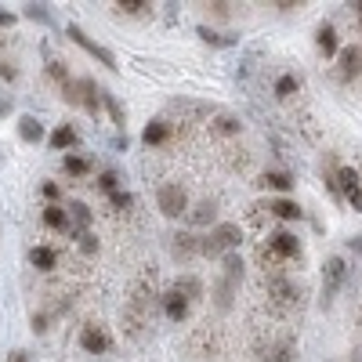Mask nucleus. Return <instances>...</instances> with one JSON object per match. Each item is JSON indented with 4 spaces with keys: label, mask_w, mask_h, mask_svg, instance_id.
Masks as SVG:
<instances>
[{
    "label": "nucleus",
    "mask_w": 362,
    "mask_h": 362,
    "mask_svg": "<svg viewBox=\"0 0 362 362\" xmlns=\"http://www.w3.org/2000/svg\"><path fill=\"white\" fill-rule=\"evenodd\" d=\"M239 239H243V228L239 225H214L206 239H199V254L206 257H221V254H235Z\"/></svg>",
    "instance_id": "obj_1"
},
{
    "label": "nucleus",
    "mask_w": 362,
    "mask_h": 362,
    "mask_svg": "<svg viewBox=\"0 0 362 362\" xmlns=\"http://www.w3.org/2000/svg\"><path fill=\"white\" fill-rule=\"evenodd\" d=\"M156 206L163 218H181V214H189V192L174 185V181H167V185L156 189Z\"/></svg>",
    "instance_id": "obj_2"
},
{
    "label": "nucleus",
    "mask_w": 362,
    "mask_h": 362,
    "mask_svg": "<svg viewBox=\"0 0 362 362\" xmlns=\"http://www.w3.org/2000/svg\"><path fill=\"white\" fill-rule=\"evenodd\" d=\"M66 33H69V40H73L76 47H83V51H87L90 58H98V62H102L105 69H112V73L119 69V66H116V54H112L109 47H102V44H95V40H90V37L83 33V29H80V25H66Z\"/></svg>",
    "instance_id": "obj_3"
},
{
    "label": "nucleus",
    "mask_w": 362,
    "mask_h": 362,
    "mask_svg": "<svg viewBox=\"0 0 362 362\" xmlns=\"http://www.w3.org/2000/svg\"><path fill=\"white\" fill-rule=\"evenodd\" d=\"M334 177H337L341 196L348 199V206L358 214V210H362V177H358V170H355V167H337Z\"/></svg>",
    "instance_id": "obj_4"
},
{
    "label": "nucleus",
    "mask_w": 362,
    "mask_h": 362,
    "mask_svg": "<svg viewBox=\"0 0 362 362\" xmlns=\"http://www.w3.org/2000/svg\"><path fill=\"white\" fill-rule=\"evenodd\" d=\"M341 283H344V257H329L326 268H322V308L334 305Z\"/></svg>",
    "instance_id": "obj_5"
},
{
    "label": "nucleus",
    "mask_w": 362,
    "mask_h": 362,
    "mask_svg": "<svg viewBox=\"0 0 362 362\" xmlns=\"http://www.w3.org/2000/svg\"><path fill=\"white\" fill-rule=\"evenodd\" d=\"M268 250L276 254V257H283V261H290V257H300V239H297L293 232L279 228V232H272V235H268Z\"/></svg>",
    "instance_id": "obj_6"
},
{
    "label": "nucleus",
    "mask_w": 362,
    "mask_h": 362,
    "mask_svg": "<svg viewBox=\"0 0 362 362\" xmlns=\"http://www.w3.org/2000/svg\"><path fill=\"white\" fill-rule=\"evenodd\" d=\"M80 348H83L87 355H105V351L112 348V341H109V334H105L102 326L90 322V326L80 329Z\"/></svg>",
    "instance_id": "obj_7"
},
{
    "label": "nucleus",
    "mask_w": 362,
    "mask_h": 362,
    "mask_svg": "<svg viewBox=\"0 0 362 362\" xmlns=\"http://www.w3.org/2000/svg\"><path fill=\"white\" fill-rule=\"evenodd\" d=\"M337 76H341V80L362 76V47H355V44L341 47V54H337Z\"/></svg>",
    "instance_id": "obj_8"
},
{
    "label": "nucleus",
    "mask_w": 362,
    "mask_h": 362,
    "mask_svg": "<svg viewBox=\"0 0 362 362\" xmlns=\"http://www.w3.org/2000/svg\"><path fill=\"white\" fill-rule=\"evenodd\" d=\"M315 47H319V54H326V58L341 54V40H337V29L329 25V22H322V25L315 29Z\"/></svg>",
    "instance_id": "obj_9"
},
{
    "label": "nucleus",
    "mask_w": 362,
    "mask_h": 362,
    "mask_svg": "<svg viewBox=\"0 0 362 362\" xmlns=\"http://www.w3.org/2000/svg\"><path fill=\"white\" fill-rule=\"evenodd\" d=\"M189 308H192V305H189V300L181 297L177 290H167V293H163V312H167L170 322H185V319H189Z\"/></svg>",
    "instance_id": "obj_10"
},
{
    "label": "nucleus",
    "mask_w": 362,
    "mask_h": 362,
    "mask_svg": "<svg viewBox=\"0 0 362 362\" xmlns=\"http://www.w3.org/2000/svg\"><path fill=\"white\" fill-rule=\"evenodd\" d=\"M76 90H80V105H83L90 116H98V102H102L98 83L90 80V76H83V80H76Z\"/></svg>",
    "instance_id": "obj_11"
},
{
    "label": "nucleus",
    "mask_w": 362,
    "mask_h": 362,
    "mask_svg": "<svg viewBox=\"0 0 362 362\" xmlns=\"http://www.w3.org/2000/svg\"><path fill=\"white\" fill-rule=\"evenodd\" d=\"M51 148H54V153H62V148H73L76 141H80V134H76V127L73 124H62V127H54L51 131Z\"/></svg>",
    "instance_id": "obj_12"
},
{
    "label": "nucleus",
    "mask_w": 362,
    "mask_h": 362,
    "mask_svg": "<svg viewBox=\"0 0 362 362\" xmlns=\"http://www.w3.org/2000/svg\"><path fill=\"white\" fill-rule=\"evenodd\" d=\"M167 138H170V124H167V119H148L145 131H141V141L145 145H163Z\"/></svg>",
    "instance_id": "obj_13"
},
{
    "label": "nucleus",
    "mask_w": 362,
    "mask_h": 362,
    "mask_svg": "<svg viewBox=\"0 0 362 362\" xmlns=\"http://www.w3.org/2000/svg\"><path fill=\"white\" fill-rule=\"evenodd\" d=\"M257 185H261V189H272V192H290V189H293V177L283 174V170H264Z\"/></svg>",
    "instance_id": "obj_14"
},
{
    "label": "nucleus",
    "mask_w": 362,
    "mask_h": 362,
    "mask_svg": "<svg viewBox=\"0 0 362 362\" xmlns=\"http://www.w3.org/2000/svg\"><path fill=\"white\" fill-rule=\"evenodd\" d=\"M44 225L54 228V232H69V210H66V206H58V203L44 206Z\"/></svg>",
    "instance_id": "obj_15"
},
{
    "label": "nucleus",
    "mask_w": 362,
    "mask_h": 362,
    "mask_svg": "<svg viewBox=\"0 0 362 362\" xmlns=\"http://www.w3.org/2000/svg\"><path fill=\"white\" fill-rule=\"evenodd\" d=\"M18 138L29 141V145H37V141L44 138V124H40L37 116H22V119H18Z\"/></svg>",
    "instance_id": "obj_16"
},
{
    "label": "nucleus",
    "mask_w": 362,
    "mask_h": 362,
    "mask_svg": "<svg viewBox=\"0 0 362 362\" xmlns=\"http://www.w3.org/2000/svg\"><path fill=\"white\" fill-rule=\"evenodd\" d=\"M170 247H174V257H192V254H199V239L192 232H177Z\"/></svg>",
    "instance_id": "obj_17"
},
{
    "label": "nucleus",
    "mask_w": 362,
    "mask_h": 362,
    "mask_svg": "<svg viewBox=\"0 0 362 362\" xmlns=\"http://www.w3.org/2000/svg\"><path fill=\"white\" fill-rule=\"evenodd\" d=\"M29 261H33L37 272H51V268L58 264V254H54L51 247H33V250H29Z\"/></svg>",
    "instance_id": "obj_18"
},
{
    "label": "nucleus",
    "mask_w": 362,
    "mask_h": 362,
    "mask_svg": "<svg viewBox=\"0 0 362 362\" xmlns=\"http://www.w3.org/2000/svg\"><path fill=\"white\" fill-rule=\"evenodd\" d=\"M268 210H272L279 221H297V218H300V206H297L293 199H276V203H268Z\"/></svg>",
    "instance_id": "obj_19"
},
{
    "label": "nucleus",
    "mask_w": 362,
    "mask_h": 362,
    "mask_svg": "<svg viewBox=\"0 0 362 362\" xmlns=\"http://www.w3.org/2000/svg\"><path fill=\"white\" fill-rule=\"evenodd\" d=\"M174 290H177L181 297H185L189 305H192V300H199V297H203V283H199V279H192V276H181Z\"/></svg>",
    "instance_id": "obj_20"
},
{
    "label": "nucleus",
    "mask_w": 362,
    "mask_h": 362,
    "mask_svg": "<svg viewBox=\"0 0 362 362\" xmlns=\"http://www.w3.org/2000/svg\"><path fill=\"white\" fill-rule=\"evenodd\" d=\"M62 170H66L69 177H87V174H90V160H83V156H73V153H66V160H62Z\"/></svg>",
    "instance_id": "obj_21"
},
{
    "label": "nucleus",
    "mask_w": 362,
    "mask_h": 362,
    "mask_svg": "<svg viewBox=\"0 0 362 362\" xmlns=\"http://www.w3.org/2000/svg\"><path fill=\"white\" fill-rule=\"evenodd\" d=\"M192 225H214V218H218V210H214V203H210V199H203L196 210H192Z\"/></svg>",
    "instance_id": "obj_22"
},
{
    "label": "nucleus",
    "mask_w": 362,
    "mask_h": 362,
    "mask_svg": "<svg viewBox=\"0 0 362 362\" xmlns=\"http://www.w3.org/2000/svg\"><path fill=\"white\" fill-rule=\"evenodd\" d=\"M297 90H300V80H297L293 73H286V76L276 80V98H293Z\"/></svg>",
    "instance_id": "obj_23"
},
{
    "label": "nucleus",
    "mask_w": 362,
    "mask_h": 362,
    "mask_svg": "<svg viewBox=\"0 0 362 362\" xmlns=\"http://www.w3.org/2000/svg\"><path fill=\"white\" fill-rule=\"evenodd\" d=\"M214 131H218V134H239V131H243V124H239V119H235V116H228V112H221V116L214 119Z\"/></svg>",
    "instance_id": "obj_24"
},
{
    "label": "nucleus",
    "mask_w": 362,
    "mask_h": 362,
    "mask_svg": "<svg viewBox=\"0 0 362 362\" xmlns=\"http://www.w3.org/2000/svg\"><path fill=\"white\" fill-rule=\"evenodd\" d=\"M102 102L109 105V116H112V124H116V127H124V124H127V112H124V105L116 102V95H102Z\"/></svg>",
    "instance_id": "obj_25"
},
{
    "label": "nucleus",
    "mask_w": 362,
    "mask_h": 362,
    "mask_svg": "<svg viewBox=\"0 0 362 362\" xmlns=\"http://www.w3.org/2000/svg\"><path fill=\"white\" fill-rule=\"evenodd\" d=\"M148 8H153L148 0H119V4H116V11H119V15H145Z\"/></svg>",
    "instance_id": "obj_26"
},
{
    "label": "nucleus",
    "mask_w": 362,
    "mask_h": 362,
    "mask_svg": "<svg viewBox=\"0 0 362 362\" xmlns=\"http://www.w3.org/2000/svg\"><path fill=\"white\" fill-rule=\"evenodd\" d=\"M293 355H297V344L286 337V341H283L276 351H272V362H293Z\"/></svg>",
    "instance_id": "obj_27"
},
{
    "label": "nucleus",
    "mask_w": 362,
    "mask_h": 362,
    "mask_svg": "<svg viewBox=\"0 0 362 362\" xmlns=\"http://www.w3.org/2000/svg\"><path fill=\"white\" fill-rule=\"evenodd\" d=\"M69 218H73L80 228H87V225H90V210H87L83 203H69Z\"/></svg>",
    "instance_id": "obj_28"
},
{
    "label": "nucleus",
    "mask_w": 362,
    "mask_h": 362,
    "mask_svg": "<svg viewBox=\"0 0 362 362\" xmlns=\"http://www.w3.org/2000/svg\"><path fill=\"white\" fill-rule=\"evenodd\" d=\"M47 76H51V80H58L62 87L69 83V69H66L62 62H47Z\"/></svg>",
    "instance_id": "obj_29"
},
{
    "label": "nucleus",
    "mask_w": 362,
    "mask_h": 362,
    "mask_svg": "<svg viewBox=\"0 0 362 362\" xmlns=\"http://www.w3.org/2000/svg\"><path fill=\"white\" fill-rule=\"evenodd\" d=\"M76 239H80V247H83L87 254H95V250H98V239H95V235H90L87 228H76Z\"/></svg>",
    "instance_id": "obj_30"
},
{
    "label": "nucleus",
    "mask_w": 362,
    "mask_h": 362,
    "mask_svg": "<svg viewBox=\"0 0 362 362\" xmlns=\"http://www.w3.org/2000/svg\"><path fill=\"white\" fill-rule=\"evenodd\" d=\"M116 185H119V177H116V170H105V174L98 177V189H102V192H116Z\"/></svg>",
    "instance_id": "obj_31"
},
{
    "label": "nucleus",
    "mask_w": 362,
    "mask_h": 362,
    "mask_svg": "<svg viewBox=\"0 0 362 362\" xmlns=\"http://www.w3.org/2000/svg\"><path fill=\"white\" fill-rule=\"evenodd\" d=\"M109 203H112V210H127L134 199H131L127 192H119V189H116V192H109Z\"/></svg>",
    "instance_id": "obj_32"
},
{
    "label": "nucleus",
    "mask_w": 362,
    "mask_h": 362,
    "mask_svg": "<svg viewBox=\"0 0 362 362\" xmlns=\"http://www.w3.org/2000/svg\"><path fill=\"white\" fill-rule=\"evenodd\" d=\"M206 11L214 15V18H228L232 15V4H206Z\"/></svg>",
    "instance_id": "obj_33"
},
{
    "label": "nucleus",
    "mask_w": 362,
    "mask_h": 362,
    "mask_svg": "<svg viewBox=\"0 0 362 362\" xmlns=\"http://www.w3.org/2000/svg\"><path fill=\"white\" fill-rule=\"evenodd\" d=\"M15 76H18V69L11 62H0V80H15Z\"/></svg>",
    "instance_id": "obj_34"
},
{
    "label": "nucleus",
    "mask_w": 362,
    "mask_h": 362,
    "mask_svg": "<svg viewBox=\"0 0 362 362\" xmlns=\"http://www.w3.org/2000/svg\"><path fill=\"white\" fill-rule=\"evenodd\" d=\"M25 15H29V18H40V22H47V11H44L40 4H29V8H25Z\"/></svg>",
    "instance_id": "obj_35"
},
{
    "label": "nucleus",
    "mask_w": 362,
    "mask_h": 362,
    "mask_svg": "<svg viewBox=\"0 0 362 362\" xmlns=\"http://www.w3.org/2000/svg\"><path fill=\"white\" fill-rule=\"evenodd\" d=\"M33 329L37 334H47V315H33Z\"/></svg>",
    "instance_id": "obj_36"
},
{
    "label": "nucleus",
    "mask_w": 362,
    "mask_h": 362,
    "mask_svg": "<svg viewBox=\"0 0 362 362\" xmlns=\"http://www.w3.org/2000/svg\"><path fill=\"white\" fill-rule=\"evenodd\" d=\"M44 196L47 199H58V185H54V181H44Z\"/></svg>",
    "instance_id": "obj_37"
},
{
    "label": "nucleus",
    "mask_w": 362,
    "mask_h": 362,
    "mask_svg": "<svg viewBox=\"0 0 362 362\" xmlns=\"http://www.w3.org/2000/svg\"><path fill=\"white\" fill-rule=\"evenodd\" d=\"M15 22V15H8V11H0V25H11Z\"/></svg>",
    "instance_id": "obj_38"
},
{
    "label": "nucleus",
    "mask_w": 362,
    "mask_h": 362,
    "mask_svg": "<svg viewBox=\"0 0 362 362\" xmlns=\"http://www.w3.org/2000/svg\"><path fill=\"white\" fill-rule=\"evenodd\" d=\"M8 362H29V358H25V351H15V355H11Z\"/></svg>",
    "instance_id": "obj_39"
},
{
    "label": "nucleus",
    "mask_w": 362,
    "mask_h": 362,
    "mask_svg": "<svg viewBox=\"0 0 362 362\" xmlns=\"http://www.w3.org/2000/svg\"><path fill=\"white\" fill-rule=\"evenodd\" d=\"M358 177H362V167H358Z\"/></svg>",
    "instance_id": "obj_40"
}]
</instances>
